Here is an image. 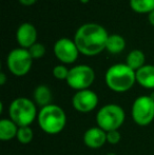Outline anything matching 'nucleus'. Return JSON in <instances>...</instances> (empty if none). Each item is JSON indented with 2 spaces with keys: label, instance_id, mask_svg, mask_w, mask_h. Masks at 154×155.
Here are the masks:
<instances>
[{
  "label": "nucleus",
  "instance_id": "obj_1",
  "mask_svg": "<svg viewBox=\"0 0 154 155\" xmlns=\"http://www.w3.org/2000/svg\"><path fill=\"white\" fill-rule=\"evenodd\" d=\"M109 34L103 25L88 22L80 25L73 40L76 43L79 53L87 56H94L106 50Z\"/></svg>",
  "mask_w": 154,
  "mask_h": 155
},
{
  "label": "nucleus",
  "instance_id": "obj_2",
  "mask_svg": "<svg viewBox=\"0 0 154 155\" xmlns=\"http://www.w3.org/2000/svg\"><path fill=\"white\" fill-rule=\"evenodd\" d=\"M107 87L116 93H125L131 90L136 82L135 71L127 63H115L105 74Z\"/></svg>",
  "mask_w": 154,
  "mask_h": 155
},
{
  "label": "nucleus",
  "instance_id": "obj_3",
  "mask_svg": "<svg viewBox=\"0 0 154 155\" xmlns=\"http://www.w3.org/2000/svg\"><path fill=\"white\" fill-rule=\"evenodd\" d=\"M38 126L49 135L59 134L67 126V114L61 107L51 104L40 108L37 115Z\"/></svg>",
  "mask_w": 154,
  "mask_h": 155
},
{
  "label": "nucleus",
  "instance_id": "obj_4",
  "mask_svg": "<svg viewBox=\"0 0 154 155\" xmlns=\"http://www.w3.org/2000/svg\"><path fill=\"white\" fill-rule=\"evenodd\" d=\"M38 110L34 100L17 97L10 104L8 116L18 127H29L37 119Z\"/></svg>",
  "mask_w": 154,
  "mask_h": 155
},
{
  "label": "nucleus",
  "instance_id": "obj_5",
  "mask_svg": "<svg viewBox=\"0 0 154 155\" xmlns=\"http://www.w3.org/2000/svg\"><path fill=\"white\" fill-rule=\"evenodd\" d=\"M125 110L117 104H107L96 113V124L106 132L118 130L125 123Z\"/></svg>",
  "mask_w": 154,
  "mask_h": 155
},
{
  "label": "nucleus",
  "instance_id": "obj_6",
  "mask_svg": "<svg viewBox=\"0 0 154 155\" xmlns=\"http://www.w3.org/2000/svg\"><path fill=\"white\" fill-rule=\"evenodd\" d=\"M131 117L137 126H149L154 120V99L150 95L138 96L131 107Z\"/></svg>",
  "mask_w": 154,
  "mask_h": 155
},
{
  "label": "nucleus",
  "instance_id": "obj_7",
  "mask_svg": "<svg viewBox=\"0 0 154 155\" xmlns=\"http://www.w3.org/2000/svg\"><path fill=\"white\" fill-rule=\"evenodd\" d=\"M33 58L30 54L29 50L23 48L13 49L6 57V65L10 72L15 76L27 75L30 72L33 64Z\"/></svg>",
  "mask_w": 154,
  "mask_h": 155
},
{
  "label": "nucleus",
  "instance_id": "obj_8",
  "mask_svg": "<svg viewBox=\"0 0 154 155\" xmlns=\"http://www.w3.org/2000/svg\"><path fill=\"white\" fill-rule=\"evenodd\" d=\"M95 80V72L88 64H78L71 68L67 78V84L71 89L77 91L90 89Z\"/></svg>",
  "mask_w": 154,
  "mask_h": 155
},
{
  "label": "nucleus",
  "instance_id": "obj_9",
  "mask_svg": "<svg viewBox=\"0 0 154 155\" xmlns=\"http://www.w3.org/2000/svg\"><path fill=\"white\" fill-rule=\"evenodd\" d=\"M54 54L59 61L64 64H70L76 61L79 55V50L74 40L62 37L56 40L54 45Z\"/></svg>",
  "mask_w": 154,
  "mask_h": 155
},
{
  "label": "nucleus",
  "instance_id": "obj_10",
  "mask_svg": "<svg viewBox=\"0 0 154 155\" xmlns=\"http://www.w3.org/2000/svg\"><path fill=\"white\" fill-rule=\"evenodd\" d=\"M98 95L91 89L75 92L72 97V106L79 113H90L98 106Z\"/></svg>",
  "mask_w": 154,
  "mask_h": 155
},
{
  "label": "nucleus",
  "instance_id": "obj_11",
  "mask_svg": "<svg viewBox=\"0 0 154 155\" xmlns=\"http://www.w3.org/2000/svg\"><path fill=\"white\" fill-rule=\"evenodd\" d=\"M16 38L20 48L30 49L37 40V30L32 23L23 22L17 29Z\"/></svg>",
  "mask_w": 154,
  "mask_h": 155
},
{
  "label": "nucleus",
  "instance_id": "obj_12",
  "mask_svg": "<svg viewBox=\"0 0 154 155\" xmlns=\"http://www.w3.org/2000/svg\"><path fill=\"white\" fill-rule=\"evenodd\" d=\"M84 143L90 149H100L107 143V132L98 126L91 127L84 133Z\"/></svg>",
  "mask_w": 154,
  "mask_h": 155
},
{
  "label": "nucleus",
  "instance_id": "obj_13",
  "mask_svg": "<svg viewBox=\"0 0 154 155\" xmlns=\"http://www.w3.org/2000/svg\"><path fill=\"white\" fill-rule=\"evenodd\" d=\"M136 82L140 87L149 90H154V65L145 64L135 72Z\"/></svg>",
  "mask_w": 154,
  "mask_h": 155
},
{
  "label": "nucleus",
  "instance_id": "obj_14",
  "mask_svg": "<svg viewBox=\"0 0 154 155\" xmlns=\"http://www.w3.org/2000/svg\"><path fill=\"white\" fill-rule=\"evenodd\" d=\"M19 127L11 118H2L0 120V140L10 141L16 138Z\"/></svg>",
  "mask_w": 154,
  "mask_h": 155
},
{
  "label": "nucleus",
  "instance_id": "obj_15",
  "mask_svg": "<svg viewBox=\"0 0 154 155\" xmlns=\"http://www.w3.org/2000/svg\"><path fill=\"white\" fill-rule=\"evenodd\" d=\"M52 91L45 84H39L35 88L33 92V100L36 104V106L43 108L45 106H49L52 104Z\"/></svg>",
  "mask_w": 154,
  "mask_h": 155
},
{
  "label": "nucleus",
  "instance_id": "obj_16",
  "mask_svg": "<svg viewBox=\"0 0 154 155\" xmlns=\"http://www.w3.org/2000/svg\"><path fill=\"white\" fill-rule=\"evenodd\" d=\"M126 48V40L121 35L111 34L109 35L106 45V50L112 54H118L123 52Z\"/></svg>",
  "mask_w": 154,
  "mask_h": 155
},
{
  "label": "nucleus",
  "instance_id": "obj_17",
  "mask_svg": "<svg viewBox=\"0 0 154 155\" xmlns=\"http://www.w3.org/2000/svg\"><path fill=\"white\" fill-rule=\"evenodd\" d=\"M145 61H146V57H145V54L142 50H132L127 56V59H126V63L134 71H137L142 67L145 65Z\"/></svg>",
  "mask_w": 154,
  "mask_h": 155
},
{
  "label": "nucleus",
  "instance_id": "obj_18",
  "mask_svg": "<svg viewBox=\"0 0 154 155\" xmlns=\"http://www.w3.org/2000/svg\"><path fill=\"white\" fill-rule=\"evenodd\" d=\"M130 6L137 13H151L154 11V0H130Z\"/></svg>",
  "mask_w": 154,
  "mask_h": 155
},
{
  "label": "nucleus",
  "instance_id": "obj_19",
  "mask_svg": "<svg viewBox=\"0 0 154 155\" xmlns=\"http://www.w3.org/2000/svg\"><path fill=\"white\" fill-rule=\"evenodd\" d=\"M17 140L22 145H28L34 138V131L31 127H19L17 133Z\"/></svg>",
  "mask_w": 154,
  "mask_h": 155
},
{
  "label": "nucleus",
  "instance_id": "obj_20",
  "mask_svg": "<svg viewBox=\"0 0 154 155\" xmlns=\"http://www.w3.org/2000/svg\"><path fill=\"white\" fill-rule=\"evenodd\" d=\"M28 50H29L30 54H31L33 59H39V58L43 57V55L45 54V47L42 43H39V42L34 43V45Z\"/></svg>",
  "mask_w": 154,
  "mask_h": 155
},
{
  "label": "nucleus",
  "instance_id": "obj_21",
  "mask_svg": "<svg viewBox=\"0 0 154 155\" xmlns=\"http://www.w3.org/2000/svg\"><path fill=\"white\" fill-rule=\"evenodd\" d=\"M69 71H70V69H68L64 64H58L54 67L53 75L58 80H67L69 75Z\"/></svg>",
  "mask_w": 154,
  "mask_h": 155
},
{
  "label": "nucleus",
  "instance_id": "obj_22",
  "mask_svg": "<svg viewBox=\"0 0 154 155\" xmlns=\"http://www.w3.org/2000/svg\"><path fill=\"white\" fill-rule=\"evenodd\" d=\"M120 138L121 135L118 130L107 132V143H110V145H117L120 141Z\"/></svg>",
  "mask_w": 154,
  "mask_h": 155
},
{
  "label": "nucleus",
  "instance_id": "obj_23",
  "mask_svg": "<svg viewBox=\"0 0 154 155\" xmlns=\"http://www.w3.org/2000/svg\"><path fill=\"white\" fill-rule=\"evenodd\" d=\"M19 1H20V3H22L23 5L29 6V5H32V4H34L36 1H37V0H19Z\"/></svg>",
  "mask_w": 154,
  "mask_h": 155
},
{
  "label": "nucleus",
  "instance_id": "obj_24",
  "mask_svg": "<svg viewBox=\"0 0 154 155\" xmlns=\"http://www.w3.org/2000/svg\"><path fill=\"white\" fill-rule=\"evenodd\" d=\"M5 81H6L5 74H4L3 72H1V73H0V84H1V86H3V84H5Z\"/></svg>",
  "mask_w": 154,
  "mask_h": 155
},
{
  "label": "nucleus",
  "instance_id": "obj_25",
  "mask_svg": "<svg viewBox=\"0 0 154 155\" xmlns=\"http://www.w3.org/2000/svg\"><path fill=\"white\" fill-rule=\"evenodd\" d=\"M148 19H149V22L152 25H154V11H152V12L148 14Z\"/></svg>",
  "mask_w": 154,
  "mask_h": 155
},
{
  "label": "nucleus",
  "instance_id": "obj_26",
  "mask_svg": "<svg viewBox=\"0 0 154 155\" xmlns=\"http://www.w3.org/2000/svg\"><path fill=\"white\" fill-rule=\"evenodd\" d=\"M106 155H116L115 153H113V152H110V153H107Z\"/></svg>",
  "mask_w": 154,
  "mask_h": 155
},
{
  "label": "nucleus",
  "instance_id": "obj_27",
  "mask_svg": "<svg viewBox=\"0 0 154 155\" xmlns=\"http://www.w3.org/2000/svg\"><path fill=\"white\" fill-rule=\"evenodd\" d=\"M80 1H81V2H84V3H87V2H88L89 0H80Z\"/></svg>",
  "mask_w": 154,
  "mask_h": 155
},
{
  "label": "nucleus",
  "instance_id": "obj_28",
  "mask_svg": "<svg viewBox=\"0 0 154 155\" xmlns=\"http://www.w3.org/2000/svg\"><path fill=\"white\" fill-rule=\"evenodd\" d=\"M150 96H151V97H152L153 99H154V92H152V93H151V94H150Z\"/></svg>",
  "mask_w": 154,
  "mask_h": 155
}]
</instances>
